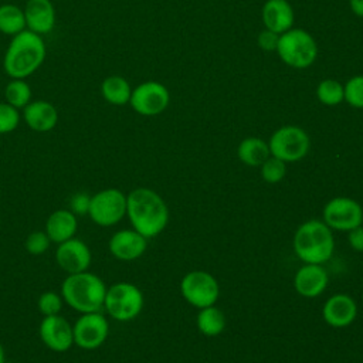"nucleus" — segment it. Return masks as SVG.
Segmentation results:
<instances>
[{
  "instance_id": "nucleus-2",
  "label": "nucleus",
  "mask_w": 363,
  "mask_h": 363,
  "mask_svg": "<svg viewBox=\"0 0 363 363\" xmlns=\"http://www.w3.org/2000/svg\"><path fill=\"white\" fill-rule=\"evenodd\" d=\"M47 47L43 35L24 30L11 37L3 58V68L10 78L26 79L45 60Z\"/></svg>"
},
{
  "instance_id": "nucleus-29",
  "label": "nucleus",
  "mask_w": 363,
  "mask_h": 363,
  "mask_svg": "<svg viewBox=\"0 0 363 363\" xmlns=\"http://www.w3.org/2000/svg\"><path fill=\"white\" fill-rule=\"evenodd\" d=\"M345 101L353 106L363 109V75L352 77L343 86Z\"/></svg>"
},
{
  "instance_id": "nucleus-4",
  "label": "nucleus",
  "mask_w": 363,
  "mask_h": 363,
  "mask_svg": "<svg viewBox=\"0 0 363 363\" xmlns=\"http://www.w3.org/2000/svg\"><path fill=\"white\" fill-rule=\"evenodd\" d=\"M294 250L305 264H323L335 250L332 230L319 220H308L294 235Z\"/></svg>"
},
{
  "instance_id": "nucleus-30",
  "label": "nucleus",
  "mask_w": 363,
  "mask_h": 363,
  "mask_svg": "<svg viewBox=\"0 0 363 363\" xmlns=\"http://www.w3.org/2000/svg\"><path fill=\"white\" fill-rule=\"evenodd\" d=\"M20 123L18 109L10 104L0 102V135L13 132Z\"/></svg>"
},
{
  "instance_id": "nucleus-37",
  "label": "nucleus",
  "mask_w": 363,
  "mask_h": 363,
  "mask_svg": "<svg viewBox=\"0 0 363 363\" xmlns=\"http://www.w3.org/2000/svg\"><path fill=\"white\" fill-rule=\"evenodd\" d=\"M6 362V356H4V350H3V346L0 345V363H4Z\"/></svg>"
},
{
  "instance_id": "nucleus-26",
  "label": "nucleus",
  "mask_w": 363,
  "mask_h": 363,
  "mask_svg": "<svg viewBox=\"0 0 363 363\" xmlns=\"http://www.w3.org/2000/svg\"><path fill=\"white\" fill-rule=\"evenodd\" d=\"M31 96V86L26 79L11 78L4 88L6 102L17 109H24L33 101Z\"/></svg>"
},
{
  "instance_id": "nucleus-14",
  "label": "nucleus",
  "mask_w": 363,
  "mask_h": 363,
  "mask_svg": "<svg viewBox=\"0 0 363 363\" xmlns=\"http://www.w3.org/2000/svg\"><path fill=\"white\" fill-rule=\"evenodd\" d=\"M40 337L43 343L54 352H67L74 343L72 326L60 315L44 316L40 323Z\"/></svg>"
},
{
  "instance_id": "nucleus-20",
  "label": "nucleus",
  "mask_w": 363,
  "mask_h": 363,
  "mask_svg": "<svg viewBox=\"0 0 363 363\" xmlns=\"http://www.w3.org/2000/svg\"><path fill=\"white\" fill-rule=\"evenodd\" d=\"M262 23L277 34L288 31L294 24V10L286 0H267L262 7Z\"/></svg>"
},
{
  "instance_id": "nucleus-16",
  "label": "nucleus",
  "mask_w": 363,
  "mask_h": 363,
  "mask_svg": "<svg viewBox=\"0 0 363 363\" xmlns=\"http://www.w3.org/2000/svg\"><path fill=\"white\" fill-rule=\"evenodd\" d=\"M146 240V237L135 230H121L111 237L108 247L115 258L122 261H133L145 252L147 247Z\"/></svg>"
},
{
  "instance_id": "nucleus-5",
  "label": "nucleus",
  "mask_w": 363,
  "mask_h": 363,
  "mask_svg": "<svg viewBox=\"0 0 363 363\" xmlns=\"http://www.w3.org/2000/svg\"><path fill=\"white\" fill-rule=\"evenodd\" d=\"M279 58L292 68H308L318 55L313 37L302 28H289L279 34L275 50Z\"/></svg>"
},
{
  "instance_id": "nucleus-1",
  "label": "nucleus",
  "mask_w": 363,
  "mask_h": 363,
  "mask_svg": "<svg viewBox=\"0 0 363 363\" xmlns=\"http://www.w3.org/2000/svg\"><path fill=\"white\" fill-rule=\"evenodd\" d=\"M126 214L133 230L146 238L156 237L169 221L166 203L156 191L146 187H138L126 196Z\"/></svg>"
},
{
  "instance_id": "nucleus-33",
  "label": "nucleus",
  "mask_w": 363,
  "mask_h": 363,
  "mask_svg": "<svg viewBox=\"0 0 363 363\" xmlns=\"http://www.w3.org/2000/svg\"><path fill=\"white\" fill-rule=\"evenodd\" d=\"M89 204H91V196L86 194V193H75L72 197H71V211L77 216H84V214H88L89 211Z\"/></svg>"
},
{
  "instance_id": "nucleus-28",
  "label": "nucleus",
  "mask_w": 363,
  "mask_h": 363,
  "mask_svg": "<svg viewBox=\"0 0 363 363\" xmlns=\"http://www.w3.org/2000/svg\"><path fill=\"white\" fill-rule=\"evenodd\" d=\"M286 173V164L284 160L269 156L261 164V176L267 183H278L284 179Z\"/></svg>"
},
{
  "instance_id": "nucleus-9",
  "label": "nucleus",
  "mask_w": 363,
  "mask_h": 363,
  "mask_svg": "<svg viewBox=\"0 0 363 363\" xmlns=\"http://www.w3.org/2000/svg\"><path fill=\"white\" fill-rule=\"evenodd\" d=\"M183 298L196 308H207L216 303L220 295L218 282L204 271H191L186 274L180 282Z\"/></svg>"
},
{
  "instance_id": "nucleus-7",
  "label": "nucleus",
  "mask_w": 363,
  "mask_h": 363,
  "mask_svg": "<svg viewBox=\"0 0 363 363\" xmlns=\"http://www.w3.org/2000/svg\"><path fill=\"white\" fill-rule=\"evenodd\" d=\"M271 156L286 162H298L309 152L311 140L308 133L295 125L277 129L268 142Z\"/></svg>"
},
{
  "instance_id": "nucleus-27",
  "label": "nucleus",
  "mask_w": 363,
  "mask_h": 363,
  "mask_svg": "<svg viewBox=\"0 0 363 363\" xmlns=\"http://www.w3.org/2000/svg\"><path fill=\"white\" fill-rule=\"evenodd\" d=\"M316 96L323 105H339L342 101H345L343 85L336 79H323L316 88Z\"/></svg>"
},
{
  "instance_id": "nucleus-23",
  "label": "nucleus",
  "mask_w": 363,
  "mask_h": 363,
  "mask_svg": "<svg viewBox=\"0 0 363 363\" xmlns=\"http://www.w3.org/2000/svg\"><path fill=\"white\" fill-rule=\"evenodd\" d=\"M238 159L247 166H261L269 156V146L259 138H245L237 149Z\"/></svg>"
},
{
  "instance_id": "nucleus-21",
  "label": "nucleus",
  "mask_w": 363,
  "mask_h": 363,
  "mask_svg": "<svg viewBox=\"0 0 363 363\" xmlns=\"http://www.w3.org/2000/svg\"><path fill=\"white\" fill-rule=\"evenodd\" d=\"M77 227L78 221L71 210H55L45 223V233L51 242L61 244L75 235Z\"/></svg>"
},
{
  "instance_id": "nucleus-17",
  "label": "nucleus",
  "mask_w": 363,
  "mask_h": 363,
  "mask_svg": "<svg viewBox=\"0 0 363 363\" xmlns=\"http://www.w3.org/2000/svg\"><path fill=\"white\" fill-rule=\"evenodd\" d=\"M322 315L328 325L333 328H345L356 319L357 305L349 295L336 294L325 302Z\"/></svg>"
},
{
  "instance_id": "nucleus-13",
  "label": "nucleus",
  "mask_w": 363,
  "mask_h": 363,
  "mask_svg": "<svg viewBox=\"0 0 363 363\" xmlns=\"http://www.w3.org/2000/svg\"><path fill=\"white\" fill-rule=\"evenodd\" d=\"M57 264L62 271L69 274H78L88 269L91 265V250L89 247L78 238H69L57 247L55 252Z\"/></svg>"
},
{
  "instance_id": "nucleus-19",
  "label": "nucleus",
  "mask_w": 363,
  "mask_h": 363,
  "mask_svg": "<svg viewBox=\"0 0 363 363\" xmlns=\"http://www.w3.org/2000/svg\"><path fill=\"white\" fill-rule=\"evenodd\" d=\"M294 285L299 295L305 298H315L326 288L328 274L320 264H305L296 271Z\"/></svg>"
},
{
  "instance_id": "nucleus-10",
  "label": "nucleus",
  "mask_w": 363,
  "mask_h": 363,
  "mask_svg": "<svg viewBox=\"0 0 363 363\" xmlns=\"http://www.w3.org/2000/svg\"><path fill=\"white\" fill-rule=\"evenodd\" d=\"M170 102L167 88L157 81H146L132 89L129 104L132 109L142 116H155L162 113Z\"/></svg>"
},
{
  "instance_id": "nucleus-8",
  "label": "nucleus",
  "mask_w": 363,
  "mask_h": 363,
  "mask_svg": "<svg viewBox=\"0 0 363 363\" xmlns=\"http://www.w3.org/2000/svg\"><path fill=\"white\" fill-rule=\"evenodd\" d=\"M126 214V196L118 189H105L91 196L88 216L101 227L119 223Z\"/></svg>"
},
{
  "instance_id": "nucleus-36",
  "label": "nucleus",
  "mask_w": 363,
  "mask_h": 363,
  "mask_svg": "<svg viewBox=\"0 0 363 363\" xmlns=\"http://www.w3.org/2000/svg\"><path fill=\"white\" fill-rule=\"evenodd\" d=\"M349 4L356 16L363 17V0H349Z\"/></svg>"
},
{
  "instance_id": "nucleus-22",
  "label": "nucleus",
  "mask_w": 363,
  "mask_h": 363,
  "mask_svg": "<svg viewBox=\"0 0 363 363\" xmlns=\"http://www.w3.org/2000/svg\"><path fill=\"white\" fill-rule=\"evenodd\" d=\"M101 95L102 98L115 106H122L129 104L132 88L128 79L121 75H109L101 84Z\"/></svg>"
},
{
  "instance_id": "nucleus-15",
  "label": "nucleus",
  "mask_w": 363,
  "mask_h": 363,
  "mask_svg": "<svg viewBox=\"0 0 363 363\" xmlns=\"http://www.w3.org/2000/svg\"><path fill=\"white\" fill-rule=\"evenodd\" d=\"M23 10L27 30L44 35L54 28L57 13L51 0H27Z\"/></svg>"
},
{
  "instance_id": "nucleus-25",
  "label": "nucleus",
  "mask_w": 363,
  "mask_h": 363,
  "mask_svg": "<svg viewBox=\"0 0 363 363\" xmlns=\"http://www.w3.org/2000/svg\"><path fill=\"white\" fill-rule=\"evenodd\" d=\"M225 326L223 312L214 305L203 308L197 315V328L206 336H217Z\"/></svg>"
},
{
  "instance_id": "nucleus-32",
  "label": "nucleus",
  "mask_w": 363,
  "mask_h": 363,
  "mask_svg": "<svg viewBox=\"0 0 363 363\" xmlns=\"http://www.w3.org/2000/svg\"><path fill=\"white\" fill-rule=\"evenodd\" d=\"M51 240L47 235L45 231H34L30 233L28 237L26 238V250L31 255H41L50 248Z\"/></svg>"
},
{
  "instance_id": "nucleus-34",
  "label": "nucleus",
  "mask_w": 363,
  "mask_h": 363,
  "mask_svg": "<svg viewBox=\"0 0 363 363\" xmlns=\"http://www.w3.org/2000/svg\"><path fill=\"white\" fill-rule=\"evenodd\" d=\"M278 38H279V34L265 28L258 34V45L264 51H275L278 45Z\"/></svg>"
},
{
  "instance_id": "nucleus-24",
  "label": "nucleus",
  "mask_w": 363,
  "mask_h": 363,
  "mask_svg": "<svg viewBox=\"0 0 363 363\" xmlns=\"http://www.w3.org/2000/svg\"><path fill=\"white\" fill-rule=\"evenodd\" d=\"M26 28V17L21 7L11 3L0 6V33L13 37Z\"/></svg>"
},
{
  "instance_id": "nucleus-3",
  "label": "nucleus",
  "mask_w": 363,
  "mask_h": 363,
  "mask_svg": "<svg viewBox=\"0 0 363 363\" xmlns=\"http://www.w3.org/2000/svg\"><path fill=\"white\" fill-rule=\"evenodd\" d=\"M106 286L104 281L88 271L69 274L62 285V299L75 311L81 313L101 312L105 302Z\"/></svg>"
},
{
  "instance_id": "nucleus-35",
  "label": "nucleus",
  "mask_w": 363,
  "mask_h": 363,
  "mask_svg": "<svg viewBox=\"0 0 363 363\" xmlns=\"http://www.w3.org/2000/svg\"><path fill=\"white\" fill-rule=\"evenodd\" d=\"M347 240H349L350 247L354 251H363V227L357 225V227L349 230Z\"/></svg>"
},
{
  "instance_id": "nucleus-12",
  "label": "nucleus",
  "mask_w": 363,
  "mask_h": 363,
  "mask_svg": "<svg viewBox=\"0 0 363 363\" xmlns=\"http://www.w3.org/2000/svg\"><path fill=\"white\" fill-rule=\"evenodd\" d=\"M74 343L85 350H94L102 346L109 333L106 318L101 312L82 313L72 326Z\"/></svg>"
},
{
  "instance_id": "nucleus-6",
  "label": "nucleus",
  "mask_w": 363,
  "mask_h": 363,
  "mask_svg": "<svg viewBox=\"0 0 363 363\" xmlns=\"http://www.w3.org/2000/svg\"><path fill=\"white\" fill-rule=\"evenodd\" d=\"M104 308L116 320L125 322L136 318L143 308L140 289L129 282H118L106 288Z\"/></svg>"
},
{
  "instance_id": "nucleus-18",
  "label": "nucleus",
  "mask_w": 363,
  "mask_h": 363,
  "mask_svg": "<svg viewBox=\"0 0 363 363\" xmlns=\"http://www.w3.org/2000/svg\"><path fill=\"white\" fill-rule=\"evenodd\" d=\"M23 118L30 129L35 132H50L58 123V111L51 102L35 99L23 109Z\"/></svg>"
},
{
  "instance_id": "nucleus-31",
  "label": "nucleus",
  "mask_w": 363,
  "mask_h": 363,
  "mask_svg": "<svg viewBox=\"0 0 363 363\" xmlns=\"http://www.w3.org/2000/svg\"><path fill=\"white\" fill-rule=\"evenodd\" d=\"M62 308V296H60L57 292L47 291L41 294L38 298V311L44 316H51V315H58Z\"/></svg>"
},
{
  "instance_id": "nucleus-11",
  "label": "nucleus",
  "mask_w": 363,
  "mask_h": 363,
  "mask_svg": "<svg viewBox=\"0 0 363 363\" xmlns=\"http://www.w3.org/2000/svg\"><path fill=\"white\" fill-rule=\"evenodd\" d=\"M363 210L360 204L350 197H335L323 208V223L332 230L349 231L362 225Z\"/></svg>"
}]
</instances>
